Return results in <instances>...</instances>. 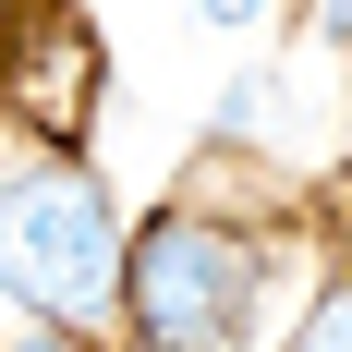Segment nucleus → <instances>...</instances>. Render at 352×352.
<instances>
[{
  "label": "nucleus",
  "mask_w": 352,
  "mask_h": 352,
  "mask_svg": "<svg viewBox=\"0 0 352 352\" xmlns=\"http://www.w3.org/2000/svg\"><path fill=\"white\" fill-rule=\"evenodd\" d=\"M280 352H352V280H328L316 304H304V328H292Z\"/></svg>",
  "instance_id": "nucleus-3"
},
{
  "label": "nucleus",
  "mask_w": 352,
  "mask_h": 352,
  "mask_svg": "<svg viewBox=\"0 0 352 352\" xmlns=\"http://www.w3.org/2000/svg\"><path fill=\"white\" fill-rule=\"evenodd\" d=\"M122 255L134 243H122L109 195L73 170L61 146H36V158L0 170V292H12L25 316L98 340V328L122 316Z\"/></svg>",
  "instance_id": "nucleus-1"
},
{
  "label": "nucleus",
  "mask_w": 352,
  "mask_h": 352,
  "mask_svg": "<svg viewBox=\"0 0 352 352\" xmlns=\"http://www.w3.org/2000/svg\"><path fill=\"white\" fill-rule=\"evenodd\" d=\"M255 304V243L219 231L207 207H158L122 255V328L134 352H231Z\"/></svg>",
  "instance_id": "nucleus-2"
},
{
  "label": "nucleus",
  "mask_w": 352,
  "mask_h": 352,
  "mask_svg": "<svg viewBox=\"0 0 352 352\" xmlns=\"http://www.w3.org/2000/svg\"><path fill=\"white\" fill-rule=\"evenodd\" d=\"M195 25H219V36H243V25H267V0H195Z\"/></svg>",
  "instance_id": "nucleus-5"
},
{
  "label": "nucleus",
  "mask_w": 352,
  "mask_h": 352,
  "mask_svg": "<svg viewBox=\"0 0 352 352\" xmlns=\"http://www.w3.org/2000/svg\"><path fill=\"white\" fill-rule=\"evenodd\" d=\"M267 98H280V85H267V73H243V85L219 98V134H255V122H267Z\"/></svg>",
  "instance_id": "nucleus-4"
},
{
  "label": "nucleus",
  "mask_w": 352,
  "mask_h": 352,
  "mask_svg": "<svg viewBox=\"0 0 352 352\" xmlns=\"http://www.w3.org/2000/svg\"><path fill=\"white\" fill-rule=\"evenodd\" d=\"M12 352H98V340H85V328H49V316H36V328H25Z\"/></svg>",
  "instance_id": "nucleus-6"
}]
</instances>
